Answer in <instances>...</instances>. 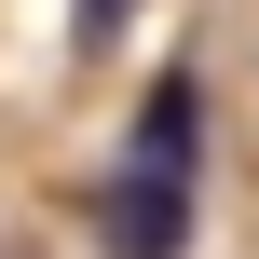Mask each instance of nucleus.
Segmentation results:
<instances>
[{
  "mask_svg": "<svg viewBox=\"0 0 259 259\" xmlns=\"http://www.w3.org/2000/svg\"><path fill=\"white\" fill-rule=\"evenodd\" d=\"M123 14H137V0H82V14H68V41H82V55H109V41H123Z\"/></svg>",
  "mask_w": 259,
  "mask_h": 259,
  "instance_id": "f03ea898",
  "label": "nucleus"
},
{
  "mask_svg": "<svg viewBox=\"0 0 259 259\" xmlns=\"http://www.w3.org/2000/svg\"><path fill=\"white\" fill-rule=\"evenodd\" d=\"M191 164H205V96L178 68V82H150V109H137V137H123L109 191H96V246L109 259H178L191 246Z\"/></svg>",
  "mask_w": 259,
  "mask_h": 259,
  "instance_id": "f257e3e1",
  "label": "nucleus"
}]
</instances>
